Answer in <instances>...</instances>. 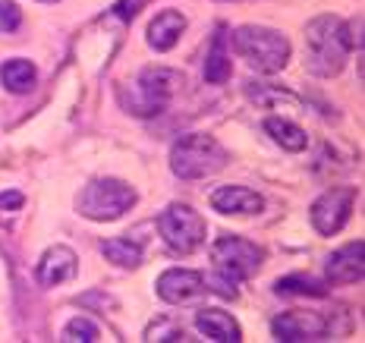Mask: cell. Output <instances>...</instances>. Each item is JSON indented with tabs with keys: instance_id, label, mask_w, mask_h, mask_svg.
<instances>
[{
	"instance_id": "6da1fadb",
	"label": "cell",
	"mask_w": 365,
	"mask_h": 343,
	"mask_svg": "<svg viewBox=\"0 0 365 343\" xmlns=\"http://www.w3.org/2000/svg\"><path fill=\"white\" fill-rule=\"evenodd\" d=\"M264 252L255 246V242L242 240V236H220L211 246V265H215V274H211L205 284L215 293L227 296V300H237V287L242 280L255 277L258 268H262Z\"/></svg>"
},
{
	"instance_id": "7a4b0ae2",
	"label": "cell",
	"mask_w": 365,
	"mask_h": 343,
	"mask_svg": "<svg viewBox=\"0 0 365 343\" xmlns=\"http://www.w3.org/2000/svg\"><path fill=\"white\" fill-rule=\"evenodd\" d=\"M180 86H182V73L155 66V70H142L133 82H126L120 88V101L135 117H155L170 104V98L177 95Z\"/></svg>"
},
{
	"instance_id": "3957f363",
	"label": "cell",
	"mask_w": 365,
	"mask_h": 343,
	"mask_svg": "<svg viewBox=\"0 0 365 343\" xmlns=\"http://www.w3.org/2000/svg\"><path fill=\"white\" fill-rule=\"evenodd\" d=\"M346 44L344 35H340V19L324 13V16H315L306 29V70L312 76H322V79H331L344 70L346 63Z\"/></svg>"
},
{
	"instance_id": "277c9868",
	"label": "cell",
	"mask_w": 365,
	"mask_h": 343,
	"mask_svg": "<svg viewBox=\"0 0 365 343\" xmlns=\"http://www.w3.org/2000/svg\"><path fill=\"white\" fill-rule=\"evenodd\" d=\"M233 51L258 73H280L290 60V38L268 26H240L233 32Z\"/></svg>"
},
{
	"instance_id": "5b68a950",
	"label": "cell",
	"mask_w": 365,
	"mask_h": 343,
	"mask_svg": "<svg viewBox=\"0 0 365 343\" xmlns=\"http://www.w3.org/2000/svg\"><path fill=\"white\" fill-rule=\"evenodd\" d=\"M227 164V148L208 133H189L173 145L170 167L180 180H205Z\"/></svg>"
},
{
	"instance_id": "8992f818",
	"label": "cell",
	"mask_w": 365,
	"mask_h": 343,
	"mask_svg": "<svg viewBox=\"0 0 365 343\" xmlns=\"http://www.w3.org/2000/svg\"><path fill=\"white\" fill-rule=\"evenodd\" d=\"M133 205H135V189L129 186V183L113 180V177L91 180L79 193V199H76L79 215L88 220H117V217H123Z\"/></svg>"
},
{
	"instance_id": "52a82bcc",
	"label": "cell",
	"mask_w": 365,
	"mask_h": 343,
	"mask_svg": "<svg viewBox=\"0 0 365 343\" xmlns=\"http://www.w3.org/2000/svg\"><path fill=\"white\" fill-rule=\"evenodd\" d=\"M158 230H161L164 242L173 249V252H195V249L205 242V217L189 205H170L167 211L158 215Z\"/></svg>"
},
{
	"instance_id": "ba28073f",
	"label": "cell",
	"mask_w": 365,
	"mask_h": 343,
	"mask_svg": "<svg viewBox=\"0 0 365 343\" xmlns=\"http://www.w3.org/2000/svg\"><path fill=\"white\" fill-rule=\"evenodd\" d=\"M353 202H356V189L353 186H337L328 189L315 205H312V227L322 236H334L344 230V224L353 215Z\"/></svg>"
},
{
	"instance_id": "9c48e42d",
	"label": "cell",
	"mask_w": 365,
	"mask_h": 343,
	"mask_svg": "<svg viewBox=\"0 0 365 343\" xmlns=\"http://www.w3.org/2000/svg\"><path fill=\"white\" fill-rule=\"evenodd\" d=\"M271 331L277 340L284 343H299V340H322L328 337L331 331V322L318 312H302V309H293V312H284L271 322Z\"/></svg>"
},
{
	"instance_id": "30bf717a",
	"label": "cell",
	"mask_w": 365,
	"mask_h": 343,
	"mask_svg": "<svg viewBox=\"0 0 365 343\" xmlns=\"http://www.w3.org/2000/svg\"><path fill=\"white\" fill-rule=\"evenodd\" d=\"M208 293V284L199 271H186V268H170L158 277V296L170 306H189V302L202 300Z\"/></svg>"
},
{
	"instance_id": "8fae6325",
	"label": "cell",
	"mask_w": 365,
	"mask_h": 343,
	"mask_svg": "<svg viewBox=\"0 0 365 343\" xmlns=\"http://www.w3.org/2000/svg\"><path fill=\"white\" fill-rule=\"evenodd\" d=\"M76 274H79V255L70 246H60L57 242V246H51L41 255V262L35 268V280L41 287H60L66 280H73Z\"/></svg>"
},
{
	"instance_id": "7c38bea8",
	"label": "cell",
	"mask_w": 365,
	"mask_h": 343,
	"mask_svg": "<svg viewBox=\"0 0 365 343\" xmlns=\"http://www.w3.org/2000/svg\"><path fill=\"white\" fill-rule=\"evenodd\" d=\"M365 242H346L328 258V280L331 284H362L365 277Z\"/></svg>"
},
{
	"instance_id": "4fadbf2b",
	"label": "cell",
	"mask_w": 365,
	"mask_h": 343,
	"mask_svg": "<svg viewBox=\"0 0 365 343\" xmlns=\"http://www.w3.org/2000/svg\"><path fill=\"white\" fill-rule=\"evenodd\" d=\"M249 101L258 104L262 111H290V113H306V101L296 91L284 86H271V82H249L246 86Z\"/></svg>"
},
{
	"instance_id": "5bb4252c",
	"label": "cell",
	"mask_w": 365,
	"mask_h": 343,
	"mask_svg": "<svg viewBox=\"0 0 365 343\" xmlns=\"http://www.w3.org/2000/svg\"><path fill=\"white\" fill-rule=\"evenodd\" d=\"M211 208L217 215H258L264 199L249 186H220L211 193Z\"/></svg>"
},
{
	"instance_id": "9a60e30c",
	"label": "cell",
	"mask_w": 365,
	"mask_h": 343,
	"mask_svg": "<svg viewBox=\"0 0 365 343\" xmlns=\"http://www.w3.org/2000/svg\"><path fill=\"white\" fill-rule=\"evenodd\" d=\"M182 32H186V16L177 13V10H164V13H158V16L151 19L148 44L155 51H161V54H167V51L177 48V41L182 38Z\"/></svg>"
},
{
	"instance_id": "2e32d148",
	"label": "cell",
	"mask_w": 365,
	"mask_h": 343,
	"mask_svg": "<svg viewBox=\"0 0 365 343\" xmlns=\"http://www.w3.org/2000/svg\"><path fill=\"white\" fill-rule=\"evenodd\" d=\"M195 327H199L208 340H217V343L242 340V331H240V324L233 322V315H227V312H220V309H202L199 315H195Z\"/></svg>"
},
{
	"instance_id": "e0dca14e",
	"label": "cell",
	"mask_w": 365,
	"mask_h": 343,
	"mask_svg": "<svg viewBox=\"0 0 365 343\" xmlns=\"http://www.w3.org/2000/svg\"><path fill=\"white\" fill-rule=\"evenodd\" d=\"M230 76H233V63H230V51H227V35H224V29H217L211 51H208V60H205V79L211 86H224Z\"/></svg>"
},
{
	"instance_id": "ac0fdd59",
	"label": "cell",
	"mask_w": 365,
	"mask_h": 343,
	"mask_svg": "<svg viewBox=\"0 0 365 343\" xmlns=\"http://www.w3.org/2000/svg\"><path fill=\"white\" fill-rule=\"evenodd\" d=\"M35 79H38V73L29 60L13 57V60H6V63H0V82H4V88L13 91V95H26V91H32Z\"/></svg>"
},
{
	"instance_id": "d6986e66",
	"label": "cell",
	"mask_w": 365,
	"mask_h": 343,
	"mask_svg": "<svg viewBox=\"0 0 365 343\" xmlns=\"http://www.w3.org/2000/svg\"><path fill=\"white\" fill-rule=\"evenodd\" d=\"M101 252L108 262L120 265V268H139L142 265V242L129 240V236H113V240L101 242Z\"/></svg>"
},
{
	"instance_id": "ffe728a7",
	"label": "cell",
	"mask_w": 365,
	"mask_h": 343,
	"mask_svg": "<svg viewBox=\"0 0 365 343\" xmlns=\"http://www.w3.org/2000/svg\"><path fill=\"white\" fill-rule=\"evenodd\" d=\"M264 133H268L284 151H302L309 145L306 129H299L296 123H290V120H280V117L264 120Z\"/></svg>"
},
{
	"instance_id": "44dd1931",
	"label": "cell",
	"mask_w": 365,
	"mask_h": 343,
	"mask_svg": "<svg viewBox=\"0 0 365 343\" xmlns=\"http://www.w3.org/2000/svg\"><path fill=\"white\" fill-rule=\"evenodd\" d=\"M280 296H328V287L315 277H306V274H290V277H280L277 280Z\"/></svg>"
},
{
	"instance_id": "7402d4cb",
	"label": "cell",
	"mask_w": 365,
	"mask_h": 343,
	"mask_svg": "<svg viewBox=\"0 0 365 343\" xmlns=\"http://www.w3.org/2000/svg\"><path fill=\"white\" fill-rule=\"evenodd\" d=\"M60 340H66V343H95V340H101V327L86 315H76V318L66 322Z\"/></svg>"
},
{
	"instance_id": "603a6c76",
	"label": "cell",
	"mask_w": 365,
	"mask_h": 343,
	"mask_svg": "<svg viewBox=\"0 0 365 343\" xmlns=\"http://www.w3.org/2000/svg\"><path fill=\"white\" fill-rule=\"evenodd\" d=\"M145 340L155 343V340H189V337H186V327L177 324L173 318H158V322L148 324Z\"/></svg>"
},
{
	"instance_id": "cb8c5ba5",
	"label": "cell",
	"mask_w": 365,
	"mask_h": 343,
	"mask_svg": "<svg viewBox=\"0 0 365 343\" xmlns=\"http://www.w3.org/2000/svg\"><path fill=\"white\" fill-rule=\"evenodd\" d=\"M22 22V13L16 6V0H0V35L16 32Z\"/></svg>"
},
{
	"instance_id": "d4e9b609",
	"label": "cell",
	"mask_w": 365,
	"mask_h": 343,
	"mask_svg": "<svg viewBox=\"0 0 365 343\" xmlns=\"http://www.w3.org/2000/svg\"><path fill=\"white\" fill-rule=\"evenodd\" d=\"M340 35H344L346 51H362V16H353L349 22H340Z\"/></svg>"
},
{
	"instance_id": "484cf974",
	"label": "cell",
	"mask_w": 365,
	"mask_h": 343,
	"mask_svg": "<svg viewBox=\"0 0 365 343\" xmlns=\"http://www.w3.org/2000/svg\"><path fill=\"white\" fill-rule=\"evenodd\" d=\"M22 202H26V195L16 193V189H10V193H0V220H6V215H13V211H19Z\"/></svg>"
},
{
	"instance_id": "4316f807",
	"label": "cell",
	"mask_w": 365,
	"mask_h": 343,
	"mask_svg": "<svg viewBox=\"0 0 365 343\" xmlns=\"http://www.w3.org/2000/svg\"><path fill=\"white\" fill-rule=\"evenodd\" d=\"M142 4H145V0H120V4L113 6V13H110V16H113V19H120V22H129V19H135V16H139Z\"/></svg>"
},
{
	"instance_id": "83f0119b",
	"label": "cell",
	"mask_w": 365,
	"mask_h": 343,
	"mask_svg": "<svg viewBox=\"0 0 365 343\" xmlns=\"http://www.w3.org/2000/svg\"><path fill=\"white\" fill-rule=\"evenodd\" d=\"M41 4H57V0H41Z\"/></svg>"
}]
</instances>
